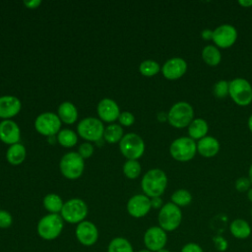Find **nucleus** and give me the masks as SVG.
Segmentation results:
<instances>
[{
    "label": "nucleus",
    "mask_w": 252,
    "mask_h": 252,
    "mask_svg": "<svg viewBox=\"0 0 252 252\" xmlns=\"http://www.w3.org/2000/svg\"><path fill=\"white\" fill-rule=\"evenodd\" d=\"M27 156V151L24 145L17 143L11 145L6 153V158L8 162L12 165H19L21 164Z\"/></svg>",
    "instance_id": "4be33fe9"
},
{
    "label": "nucleus",
    "mask_w": 252,
    "mask_h": 252,
    "mask_svg": "<svg viewBox=\"0 0 252 252\" xmlns=\"http://www.w3.org/2000/svg\"><path fill=\"white\" fill-rule=\"evenodd\" d=\"M96 110L99 118L105 122H113L120 115L118 104L111 98H102L98 102Z\"/></svg>",
    "instance_id": "a211bd4d"
},
{
    "label": "nucleus",
    "mask_w": 252,
    "mask_h": 252,
    "mask_svg": "<svg viewBox=\"0 0 252 252\" xmlns=\"http://www.w3.org/2000/svg\"><path fill=\"white\" fill-rule=\"evenodd\" d=\"M250 184H251V182H250L249 178L240 177L235 182V188L240 192H244V191L250 189Z\"/></svg>",
    "instance_id": "e433bc0d"
},
{
    "label": "nucleus",
    "mask_w": 252,
    "mask_h": 252,
    "mask_svg": "<svg viewBox=\"0 0 252 252\" xmlns=\"http://www.w3.org/2000/svg\"><path fill=\"white\" fill-rule=\"evenodd\" d=\"M220 150L219 141L211 136H206L202 138L197 144V151L200 155L205 158H211L218 154Z\"/></svg>",
    "instance_id": "aec40b11"
},
{
    "label": "nucleus",
    "mask_w": 252,
    "mask_h": 252,
    "mask_svg": "<svg viewBox=\"0 0 252 252\" xmlns=\"http://www.w3.org/2000/svg\"><path fill=\"white\" fill-rule=\"evenodd\" d=\"M138 252H153V251H151V250H149V249H142V250H139Z\"/></svg>",
    "instance_id": "de8ad7c7"
},
{
    "label": "nucleus",
    "mask_w": 252,
    "mask_h": 252,
    "mask_svg": "<svg viewBox=\"0 0 252 252\" xmlns=\"http://www.w3.org/2000/svg\"><path fill=\"white\" fill-rule=\"evenodd\" d=\"M171 201L178 207H184L191 203L192 195L185 189H178L171 195Z\"/></svg>",
    "instance_id": "c756f323"
},
{
    "label": "nucleus",
    "mask_w": 252,
    "mask_h": 252,
    "mask_svg": "<svg viewBox=\"0 0 252 252\" xmlns=\"http://www.w3.org/2000/svg\"><path fill=\"white\" fill-rule=\"evenodd\" d=\"M64 220L59 214H48L42 217L36 225V231L43 240H54L62 232Z\"/></svg>",
    "instance_id": "f03ea898"
},
{
    "label": "nucleus",
    "mask_w": 252,
    "mask_h": 252,
    "mask_svg": "<svg viewBox=\"0 0 252 252\" xmlns=\"http://www.w3.org/2000/svg\"><path fill=\"white\" fill-rule=\"evenodd\" d=\"M78 134L87 141H98L103 137L104 127L102 122L95 117H86L77 126Z\"/></svg>",
    "instance_id": "9d476101"
},
{
    "label": "nucleus",
    "mask_w": 252,
    "mask_h": 252,
    "mask_svg": "<svg viewBox=\"0 0 252 252\" xmlns=\"http://www.w3.org/2000/svg\"><path fill=\"white\" fill-rule=\"evenodd\" d=\"M59 168L63 176L68 179L79 178L84 171V158L76 152H69L65 154L60 160Z\"/></svg>",
    "instance_id": "20e7f679"
},
{
    "label": "nucleus",
    "mask_w": 252,
    "mask_h": 252,
    "mask_svg": "<svg viewBox=\"0 0 252 252\" xmlns=\"http://www.w3.org/2000/svg\"><path fill=\"white\" fill-rule=\"evenodd\" d=\"M251 215H252V211H251Z\"/></svg>",
    "instance_id": "8fccbe9b"
},
{
    "label": "nucleus",
    "mask_w": 252,
    "mask_h": 252,
    "mask_svg": "<svg viewBox=\"0 0 252 252\" xmlns=\"http://www.w3.org/2000/svg\"><path fill=\"white\" fill-rule=\"evenodd\" d=\"M213 240H214V243H215V246H216V248H217V250L218 251H220V252H222V251H225L226 250V248H227V241L222 237V236H215L214 238H213Z\"/></svg>",
    "instance_id": "4c0bfd02"
},
{
    "label": "nucleus",
    "mask_w": 252,
    "mask_h": 252,
    "mask_svg": "<svg viewBox=\"0 0 252 252\" xmlns=\"http://www.w3.org/2000/svg\"><path fill=\"white\" fill-rule=\"evenodd\" d=\"M181 252H203V249L197 243H192L191 242V243L185 244L182 247Z\"/></svg>",
    "instance_id": "58836bf2"
},
{
    "label": "nucleus",
    "mask_w": 252,
    "mask_h": 252,
    "mask_svg": "<svg viewBox=\"0 0 252 252\" xmlns=\"http://www.w3.org/2000/svg\"><path fill=\"white\" fill-rule=\"evenodd\" d=\"M158 252H170V251H169V250H167V249H165V248H162V249L158 250Z\"/></svg>",
    "instance_id": "09e8293b"
},
{
    "label": "nucleus",
    "mask_w": 252,
    "mask_h": 252,
    "mask_svg": "<svg viewBox=\"0 0 252 252\" xmlns=\"http://www.w3.org/2000/svg\"><path fill=\"white\" fill-rule=\"evenodd\" d=\"M213 32H214V31L209 30V29H206V30H203V31H202L201 35H202V37H203L204 39L209 40V39H213Z\"/></svg>",
    "instance_id": "79ce46f5"
},
{
    "label": "nucleus",
    "mask_w": 252,
    "mask_h": 252,
    "mask_svg": "<svg viewBox=\"0 0 252 252\" xmlns=\"http://www.w3.org/2000/svg\"><path fill=\"white\" fill-rule=\"evenodd\" d=\"M118 120L120 122V124H122L123 126H131L134 121H135V117L134 115L129 112V111H123L120 113L119 117H118Z\"/></svg>",
    "instance_id": "c9c22d12"
},
{
    "label": "nucleus",
    "mask_w": 252,
    "mask_h": 252,
    "mask_svg": "<svg viewBox=\"0 0 252 252\" xmlns=\"http://www.w3.org/2000/svg\"><path fill=\"white\" fill-rule=\"evenodd\" d=\"M166 241V231L160 226H151L144 234V244L147 249L153 252H158V250L164 248Z\"/></svg>",
    "instance_id": "ddd939ff"
},
{
    "label": "nucleus",
    "mask_w": 252,
    "mask_h": 252,
    "mask_svg": "<svg viewBox=\"0 0 252 252\" xmlns=\"http://www.w3.org/2000/svg\"><path fill=\"white\" fill-rule=\"evenodd\" d=\"M247 196H248V199L252 202V188H250V189L248 190V194H247Z\"/></svg>",
    "instance_id": "a18cd8bd"
},
{
    "label": "nucleus",
    "mask_w": 252,
    "mask_h": 252,
    "mask_svg": "<svg viewBox=\"0 0 252 252\" xmlns=\"http://www.w3.org/2000/svg\"><path fill=\"white\" fill-rule=\"evenodd\" d=\"M237 38V31L236 29L228 24L221 25L218 27L213 32V40L214 42L221 47L226 48L231 46Z\"/></svg>",
    "instance_id": "2eb2a0df"
},
{
    "label": "nucleus",
    "mask_w": 252,
    "mask_h": 252,
    "mask_svg": "<svg viewBox=\"0 0 252 252\" xmlns=\"http://www.w3.org/2000/svg\"><path fill=\"white\" fill-rule=\"evenodd\" d=\"M119 149L126 158L137 160L145 152V143L138 134L128 133L120 140Z\"/></svg>",
    "instance_id": "0eeeda50"
},
{
    "label": "nucleus",
    "mask_w": 252,
    "mask_h": 252,
    "mask_svg": "<svg viewBox=\"0 0 252 252\" xmlns=\"http://www.w3.org/2000/svg\"><path fill=\"white\" fill-rule=\"evenodd\" d=\"M167 177L164 171L158 168L149 170L143 176L141 186L146 196L154 198L159 197L165 190Z\"/></svg>",
    "instance_id": "f257e3e1"
},
{
    "label": "nucleus",
    "mask_w": 252,
    "mask_h": 252,
    "mask_svg": "<svg viewBox=\"0 0 252 252\" xmlns=\"http://www.w3.org/2000/svg\"><path fill=\"white\" fill-rule=\"evenodd\" d=\"M248 127H249V129H250V131L252 132V115L249 117V119H248Z\"/></svg>",
    "instance_id": "c03bdc74"
},
{
    "label": "nucleus",
    "mask_w": 252,
    "mask_h": 252,
    "mask_svg": "<svg viewBox=\"0 0 252 252\" xmlns=\"http://www.w3.org/2000/svg\"><path fill=\"white\" fill-rule=\"evenodd\" d=\"M22 107L21 100L14 95L0 96V118L9 119L17 115Z\"/></svg>",
    "instance_id": "6ab92c4d"
},
{
    "label": "nucleus",
    "mask_w": 252,
    "mask_h": 252,
    "mask_svg": "<svg viewBox=\"0 0 252 252\" xmlns=\"http://www.w3.org/2000/svg\"><path fill=\"white\" fill-rule=\"evenodd\" d=\"M57 112L60 120L66 124H73L78 118V110L70 101H63L58 106Z\"/></svg>",
    "instance_id": "412c9836"
},
{
    "label": "nucleus",
    "mask_w": 252,
    "mask_h": 252,
    "mask_svg": "<svg viewBox=\"0 0 252 252\" xmlns=\"http://www.w3.org/2000/svg\"><path fill=\"white\" fill-rule=\"evenodd\" d=\"M228 91H229V83L221 80L216 83V85L214 86V94L216 96L222 98L225 97L228 94Z\"/></svg>",
    "instance_id": "473e14b6"
},
{
    "label": "nucleus",
    "mask_w": 252,
    "mask_h": 252,
    "mask_svg": "<svg viewBox=\"0 0 252 252\" xmlns=\"http://www.w3.org/2000/svg\"><path fill=\"white\" fill-rule=\"evenodd\" d=\"M88 215V206L82 199L73 198L64 203L60 216L69 223H80Z\"/></svg>",
    "instance_id": "7ed1b4c3"
},
{
    "label": "nucleus",
    "mask_w": 252,
    "mask_h": 252,
    "mask_svg": "<svg viewBox=\"0 0 252 252\" xmlns=\"http://www.w3.org/2000/svg\"><path fill=\"white\" fill-rule=\"evenodd\" d=\"M139 71L144 76H154L159 72V65L154 60H145L139 66Z\"/></svg>",
    "instance_id": "2f4dec72"
},
{
    "label": "nucleus",
    "mask_w": 252,
    "mask_h": 252,
    "mask_svg": "<svg viewBox=\"0 0 252 252\" xmlns=\"http://www.w3.org/2000/svg\"><path fill=\"white\" fill-rule=\"evenodd\" d=\"M94 153V146L89 143V142H86V143H83L80 145L79 147V151H78V154L85 159V158H89Z\"/></svg>",
    "instance_id": "f704fd0d"
},
{
    "label": "nucleus",
    "mask_w": 252,
    "mask_h": 252,
    "mask_svg": "<svg viewBox=\"0 0 252 252\" xmlns=\"http://www.w3.org/2000/svg\"><path fill=\"white\" fill-rule=\"evenodd\" d=\"M21 138V131L18 124L11 120L6 119L0 122V140L8 145L17 144Z\"/></svg>",
    "instance_id": "dca6fc26"
},
{
    "label": "nucleus",
    "mask_w": 252,
    "mask_h": 252,
    "mask_svg": "<svg viewBox=\"0 0 252 252\" xmlns=\"http://www.w3.org/2000/svg\"><path fill=\"white\" fill-rule=\"evenodd\" d=\"M249 180L252 183V164H251V166L249 168Z\"/></svg>",
    "instance_id": "49530a36"
},
{
    "label": "nucleus",
    "mask_w": 252,
    "mask_h": 252,
    "mask_svg": "<svg viewBox=\"0 0 252 252\" xmlns=\"http://www.w3.org/2000/svg\"><path fill=\"white\" fill-rule=\"evenodd\" d=\"M35 130L43 136H54L58 134L61 127L59 116L53 112H43L34 121Z\"/></svg>",
    "instance_id": "9b49d317"
},
{
    "label": "nucleus",
    "mask_w": 252,
    "mask_h": 252,
    "mask_svg": "<svg viewBox=\"0 0 252 252\" xmlns=\"http://www.w3.org/2000/svg\"><path fill=\"white\" fill-rule=\"evenodd\" d=\"M208 132V124L207 122L202 118H196L194 119L188 127V133L191 139H202L206 137V134Z\"/></svg>",
    "instance_id": "b1692460"
},
{
    "label": "nucleus",
    "mask_w": 252,
    "mask_h": 252,
    "mask_svg": "<svg viewBox=\"0 0 252 252\" xmlns=\"http://www.w3.org/2000/svg\"><path fill=\"white\" fill-rule=\"evenodd\" d=\"M194 111L192 106L186 101L176 102L168 111L167 119L171 126L184 128L193 121Z\"/></svg>",
    "instance_id": "39448f33"
},
{
    "label": "nucleus",
    "mask_w": 252,
    "mask_h": 252,
    "mask_svg": "<svg viewBox=\"0 0 252 252\" xmlns=\"http://www.w3.org/2000/svg\"><path fill=\"white\" fill-rule=\"evenodd\" d=\"M42 204L45 210L49 212V214H59L64 205L61 197L55 193H49L45 195Z\"/></svg>",
    "instance_id": "393cba45"
},
{
    "label": "nucleus",
    "mask_w": 252,
    "mask_h": 252,
    "mask_svg": "<svg viewBox=\"0 0 252 252\" xmlns=\"http://www.w3.org/2000/svg\"><path fill=\"white\" fill-rule=\"evenodd\" d=\"M107 252H134L130 241L122 236L114 237L107 246Z\"/></svg>",
    "instance_id": "a878e982"
},
{
    "label": "nucleus",
    "mask_w": 252,
    "mask_h": 252,
    "mask_svg": "<svg viewBox=\"0 0 252 252\" xmlns=\"http://www.w3.org/2000/svg\"><path fill=\"white\" fill-rule=\"evenodd\" d=\"M228 94L238 105L245 106L252 101V87L250 83L243 78H236L229 82Z\"/></svg>",
    "instance_id": "1a4fd4ad"
},
{
    "label": "nucleus",
    "mask_w": 252,
    "mask_h": 252,
    "mask_svg": "<svg viewBox=\"0 0 252 252\" xmlns=\"http://www.w3.org/2000/svg\"><path fill=\"white\" fill-rule=\"evenodd\" d=\"M57 141L61 146L65 148H72L77 144L78 137L74 131L70 129H63L58 132Z\"/></svg>",
    "instance_id": "c85d7f7f"
},
{
    "label": "nucleus",
    "mask_w": 252,
    "mask_h": 252,
    "mask_svg": "<svg viewBox=\"0 0 252 252\" xmlns=\"http://www.w3.org/2000/svg\"><path fill=\"white\" fill-rule=\"evenodd\" d=\"M123 173L130 179L137 178L141 173V165L138 160L128 159L123 165Z\"/></svg>",
    "instance_id": "7c9ffc66"
},
{
    "label": "nucleus",
    "mask_w": 252,
    "mask_h": 252,
    "mask_svg": "<svg viewBox=\"0 0 252 252\" xmlns=\"http://www.w3.org/2000/svg\"><path fill=\"white\" fill-rule=\"evenodd\" d=\"M123 136V128L118 124H110L104 128L103 138L109 144L120 142Z\"/></svg>",
    "instance_id": "cd10ccee"
},
{
    "label": "nucleus",
    "mask_w": 252,
    "mask_h": 252,
    "mask_svg": "<svg viewBox=\"0 0 252 252\" xmlns=\"http://www.w3.org/2000/svg\"><path fill=\"white\" fill-rule=\"evenodd\" d=\"M182 213L178 206L171 203H166L163 205L158 213V226H160L165 231H172L176 229L181 223Z\"/></svg>",
    "instance_id": "423d86ee"
},
{
    "label": "nucleus",
    "mask_w": 252,
    "mask_h": 252,
    "mask_svg": "<svg viewBox=\"0 0 252 252\" xmlns=\"http://www.w3.org/2000/svg\"><path fill=\"white\" fill-rule=\"evenodd\" d=\"M238 3L241 5V6H243V7H250V6H252V0H240V1H238Z\"/></svg>",
    "instance_id": "37998d69"
},
{
    "label": "nucleus",
    "mask_w": 252,
    "mask_h": 252,
    "mask_svg": "<svg viewBox=\"0 0 252 252\" xmlns=\"http://www.w3.org/2000/svg\"><path fill=\"white\" fill-rule=\"evenodd\" d=\"M229 229L231 234L239 239H245L251 234V227L249 223L242 219L234 220L230 223Z\"/></svg>",
    "instance_id": "5701e85b"
},
{
    "label": "nucleus",
    "mask_w": 252,
    "mask_h": 252,
    "mask_svg": "<svg viewBox=\"0 0 252 252\" xmlns=\"http://www.w3.org/2000/svg\"><path fill=\"white\" fill-rule=\"evenodd\" d=\"M126 208H127L128 214L131 217L136 219L143 218L152 209L151 199L145 194L134 195L128 200Z\"/></svg>",
    "instance_id": "4468645a"
},
{
    "label": "nucleus",
    "mask_w": 252,
    "mask_h": 252,
    "mask_svg": "<svg viewBox=\"0 0 252 252\" xmlns=\"http://www.w3.org/2000/svg\"><path fill=\"white\" fill-rule=\"evenodd\" d=\"M169 152L174 159L187 161L194 158L197 152V144L190 137H180L171 143Z\"/></svg>",
    "instance_id": "6e6552de"
},
{
    "label": "nucleus",
    "mask_w": 252,
    "mask_h": 252,
    "mask_svg": "<svg viewBox=\"0 0 252 252\" xmlns=\"http://www.w3.org/2000/svg\"><path fill=\"white\" fill-rule=\"evenodd\" d=\"M77 240L84 246H93L98 240V229L90 220H83L77 224L75 229Z\"/></svg>",
    "instance_id": "f8f14e48"
},
{
    "label": "nucleus",
    "mask_w": 252,
    "mask_h": 252,
    "mask_svg": "<svg viewBox=\"0 0 252 252\" xmlns=\"http://www.w3.org/2000/svg\"><path fill=\"white\" fill-rule=\"evenodd\" d=\"M187 70V63L184 59L175 57L167 60L162 68V75L168 80H176L184 75Z\"/></svg>",
    "instance_id": "f3484780"
},
{
    "label": "nucleus",
    "mask_w": 252,
    "mask_h": 252,
    "mask_svg": "<svg viewBox=\"0 0 252 252\" xmlns=\"http://www.w3.org/2000/svg\"><path fill=\"white\" fill-rule=\"evenodd\" d=\"M41 4L40 0H30V1H24V5L29 9H36Z\"/></svg>",
    "instance_id": "ea45409f"
},
{
    "label": "nucleus",
    "mask_w": 252,
    "mask_h": 252,
    "mask_svg": "<svg viewBox=\"0 0 252 252\" xmlns=\"http://www.w3.org/2000/svg\"><path fill=\"white\" fill-rule=\"evenodd\" d=\"M151 206L154 209H159L162 207V200L160 197H154L151 198Z\"/></svg>",
    "instance_id": "a19ab883"
},
{
    "label": "nucleus",
    "mask_w": 252,
    "mask_h": 252,
    "mask_svg": "<svg viewBox=\"0 0 252 252\" xmlns=\"http://www.w3.org/2000/svg\"><path fill=\"white\" fill-rule=\"evenodd\" d=\"M13 223L12 215L5 210H0V228H8Z\"/></svg>",
    "instance_id": "72a5a7b5"
},
{
    "label": "nucleus",
    "mask_w": 252,
    "mask_h": 252,
    "mask_svg": "<svg viewBox=\"0 0 252 252\" xmlns=\"http://www.w3.org/2000/svg\"><path fill=\"white\" fill-rule=\"evenodd\" d=\"M203 60L210 66H216L220 62L221 55L218 47L214 45H207L202 50Z\"/></svg>",
    "instance_id": "bb28decb"
}]
</instances>
